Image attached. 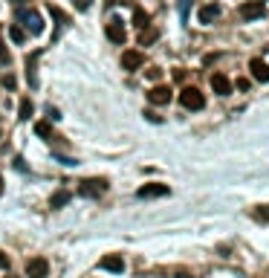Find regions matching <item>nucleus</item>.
Instances as JSON below:
<instances>
[{
  "mask_svg": "<svg viewBox=\"0 0 269 278\" xmlns=\"http://www.w3.org/2000/svg\"><path fill=\"white\" fill-rule=\"evenodd\" d=\"M107 191V180L104 177H90V180H81V185H78V194L81 197H101Z\"/></svg>",
  "mask_w": 269,
  "mask_h": 278,
  "instance_id": "nucleus-1",
  "label": "nucleus"
},
{
  "mask_svg": "<svg viewBox=\"0 0 269 278\" xmlns=\"http://www.w3.org/2000/svg\"><path fill=\"white\" fill-rule=\"evenodd\" d=\"M179 101H182L185 110H203L206 107V96L197 90V87H185V90L179 93Z\"/></svg>",
  "mask_w": 269,
  "mask_h": 278,
  "instance_id": "nucleus-2",
  "label": "nucleus"
},
{
  "mask_svg": "<svg viewBox=\"0 0 269 278\" xmlns=\"http://www.w3.org/2000/svg\"><path fill=\"white\" fill-rule=\"evenodd\" d=\"M18 21H21L32 35H41V32H44V21H41V15H38L35 9H18Z\"/></svg>",
  "mask_w": 269,
  "mask_h": 278,
  "instance_id": "nucleus-3",
  "label": "nucleus"
},
{
  "mask_svg": "<svg viewBox=\"0 0 269 278\" xmlns=\"http://www.w3.org/2000/svg\"><path fill=\"white\" fill-rule=\"evenodd\" d=\"M238 12H240V18H243V21H255V18H264V15H267V9H264V3H261V0H246Z\"/></svg>",
  "mask_w": 269,
  "mask_h": 278,
  "instance_id": "nucleus-4",
  "label": "nucleus"
},
{
  "mask_svg": "<svg viewBox=\"0 0 269 278\" xmlns=\"http://www.w3.org/2000/svg\"><path fill=\"white\" fill-rule=\"evenodd\" d=\"M165 194H171V188L165 183H148L142 185L139 191H136V197H142V200H153V197H165Z\"/></svg>",
  "mask_w": 269,
  "mask_h": 278,
  "instance_id": "nucleus-5",
  "label": "nucleus"
},
{
  "mask_svg": "<svg viewBox=\"0 0 269 278\" xmlns=\"http://www.w3.org/2000/svg\"><path fill=\"white\" fill-rule=\"evenodd\" d=\"M26 276L29 278H47L49 276V261H47V258H29V261H26Z\"/></svg>",
  "mask_w": 269,
  "mask_h": 278,
  "instance_id": "nucleus-6",
  "label": "nucleus"
},
{
  "mask_svg": "<svg viewBox=\"0 0 269 278\" xmlns=\"http://www.w3.org/2000/svg\"><path fill=\"white\" fill-rule=\"evenodd\" d=\"M44 55V50H35L32 55H26V81H29V87H38V58Z\"/></svg>",
  "mask_w": 269,
  "mask_h": 278,
  "instance_id": "nucleus-7",
  "label": "nucleus"
},
{
  "mask_svg": "<svg viewBox=\"0 0 269 278\" xmlns=\"http://www.w3.org/2000/svg\"><path fill=\"white\" fill-rule=\"evenodd\" d=\"M145 64V55L139 52V50H127V52H122V70H139Z\"/></svg>",
  "mask_w": 269,
  "mask_h": 278,
  "instance_id": "nucleus-8",
  "label": "nucleus"
},
{
  "mask_svg": "<svg viewBox=\"0 0 269 278\" xmlns=\"http://www.w3.org/2000/svg\"><path fill=\"white\" fill-rule=\"evenodd\" d=\"M249 70H252V78H255V81H261V84L269 81V64H264L261 58H252V61H249Z\"/></svg>",
  "mask_w": 269,
  "mask_h": 278,
  "instance_id": "nucleus-9",
  "label": "nucleus"
},
{
  "mask_svg": "<svg viewBox=\"0 0 269 278\" xmlns=\"http://www.w3.org/2000/svg\"><path fill=\"white\" fill-rule=\"evenodd\" d=\"M98 267L107 270V273H124V258H122V255H104V258L98 261Z\"/></svg>",
  "mask_w": 269,
  "mask_h": 278,
  "instance_id": "nucleus-10",
  "label": "nucleus"
},
{
  "mask_svg": "<svg viewBox=\"0 0 269 278\" xmlns=\"http://www.w3.org/2000/svg\"><path fill=\"white\" fill-rule=\"evenodd\" d=\"M148 101L150 104H168V101H171V90H168L165 84H156V87H150Z\"/></svg>",
  "mask_w": 269,
  "mask_h": 278,
  "instance_id": "nucleus-11",
  "label": "nucleus"
},
{
  "mask_svg": "<svg viewBox=\"0 0 269 278\" xmlns=\"http://www.w3.org/2000/svg\"><path fill=\"white\" fill-rule=\"evenodd\" d=\"M211 90L217 93V96H229V93H232V81H229L226 76L214 73V76H211Z\"/></svg>",
  "mask_w": 269,
  "mask_h": 278,
  "instance_id": "nucleus-12",
  "label": "nucleus"
},
{
  "mask_svg": "<svg viewBox=\"0 0 269 278\" xmlns=\"http://www.w3.org/2000/svg\"><path fill=\"white\" fill-rule=\"evenodd\" d=\"M104 32H107V38H110L113 44H124V38H127V35H124V26H122V21H116V18L107 24V29Z\"/></svg>",
  "mask_w": 269,
  "mask_h": 278,
  "instance_id": "nucleus-13",
  "label": "nucleus"
},
{
  "mask_svg": "<svg viewBox=\"0 0 269 278\" xmlns=\"http://www.w3.org/2000/svg\"><path fill=\"white\" fill-rule=\"evenodd\" d=\"M217 18H220V6L209 3V6L200 9V24H211V21H217Z\"/></svg>",
  "mask_w": 269,
  "mask_h": 278,
  "instance_id": "nucleus-14",
  "label": "nucleus"
},
{
  "mask_svg": "<svg viewBox=\"0 0 269 278\" xmlns=\"http://www.w3.org/2000/svg\"><path fill=\"white\" fill-rule=\"evenodd\" d=\"M70 197H73V194H70L67 188L55 191V194H52V200H49V209H61V206H67V203H70Z\"/></svg>",
  "mask_w": 269,
  "mask_h": 278,
  "instance_id": "nucleus-15",
  "label": "nucleus"
},
{
  "mask_svg": "<svg viewBox=\"0 0 269 278\" xmlns=\"http://www.w3.org/2000/svg\"><path fill=\"white\" fill-rule=\"evenodd\" d=\"M133 24H136L139 29L145 32V29L150 26V15L145 12V9H136V12H133Z\"/></svg>",
  "mask_w": 269,
  "mask_h": 278,
  "instance_id": "nucleus-16",
  "label": "nucleus"
},
{
  "mask_svg": "<svg viewBox=\"0 0 269 278\" xmlns=\"http://www.w3.org/2000/svg\"><path fill=\"white\" fill-rule=\"evenodd\" d=\"M32 110H35V107H32L29 99H21V104H18V119H24V122H26V119L32 116Z\"/></svg>",
  "mask_w": 269,
  "mask_h": 278,
  "instance_id": "nucleus-17",
  "label": "nucleus"
},
{
  "mask_svg": "<svg viewBox=\"0 0 269 278\" xmlns=\"http://www.w3.org/2000/svg\"><path fill=\"white\" fill-rule=\"evenodd\" d=\"M35 133H38V136H44V139H49V142L55 139V136H52V127H49V122H38V125H35Z\"/></svg>",
  "mask_w": 269,
  "mask_h": 278,
  "instance_id": "nucleus-18",
  "label": "nucleus"
},
{
  "mask_svg": "<svg viewBox=\"0 0 269 278\" xmlns=\"http://www.w3.org/2000/svg\"><path fill=\"white\" fill-rule=\"evenodd\" d=\"M9 38H12L15 44H24V41H26V32L21 29V26H9Z\"/></svg>",
  "mask_w": 269,
  "mask_h": 278,
  "instance_id": "nucleus-19",
  "label": "nucleus"
},
{
  "mask_svg": "<svg viewBox=\"0 0 269 278\" xmlns=\"http://www.w3.org/2000/svg\"><path fill=\"white\" fill-rule=\"evenodd\" d=\"M156 38H159V32H156V29H148V32H142V35H139V44H142V47H148V44H153Z\"/></svg>",
  "mask_w": 269,
  "mask_h": 278,
  "instance_id": "nucleus-20",
  "label": "nucleus"
},
{
  "mask_svg": "<svg viewBox=\"0 0 269 278\" xmlns=\"http://www.w3.org/2000/svg\"><path fill=\"white\" fill-rule=\"evenodd\" d=\"M49 15H52V18H55V21H58L61 26H67V15H64V12H61L58 6H52V3H49Z\"/></svg>",
  "mask_w": 269,
  "mask_h": 278,
  "instance_id": "nucleus-21",
  "label": "nucleus"
},
{
  "mask_svg": "<svg viewBox=\"0 0 269 278\" xmlns=\"http://www.w3.org/2000/svg\"><path fill=\"white\" fill-rule=\"evenodd\" d=\"M252 217H258V220H264V223H269V206H258V209L252 212Z\"/></svg>",
  "mask_w": 269,
  "mask_h": 278,
  "instance_id": "nucleus-22",
  "label": "nucleus"
},
{
  "mask_svg": "<svg viewBox=\"0 0 269 278\" xmlns=\"http://www.w3.org/2000/svg\"><path fill=\"white\" fill-rule=\"evenodd\" d=\"M0 84H3L6 90H15V84H18V81H15V76H3V78H0Z\"/></svg>",
  "mask_w": 269,
  "mask_h": 278,
  "instance_id": "nucleus-23",
  "label": "nucleus"
},
{
  "mask_svg": "<svg viewBox=\"0 0 269 278\" xmlns=\"http://www.w3.org/2000/svg\"><path fill=\"white\" fill-rule=\"evenodd\" d=\"M148 78H150V81H159V78H162V70H159V67H150V70H148Z\"/></svg>",
  "mask_w": 269,
  "mask_h": 278,
  "instance_id": "nucleus-24",
  "label": "nucleus"
},
{
  "mask_svg": "<svg viewBox=\"0 0 269 278\" xmlns=\"http://www.w3.org/2000/svg\"><path fill=\"white\" fill-rule=\"evenodd\" d=\"M90 3H93V0H73V6H75L78 12H87V9H90Z\"/></svg>",
  "mask_w": 269,
  "mask_h": 278,
  "instance_id": "nucleus-25",
  "label": "nucleus"
},
{
  "mask_svg": "<svg viewBox=\"0 0 269 278\" xmlns=\"http://www.w3.org/2000/svg\"><path fill=\"white\" fill-rule=\"evenodd\" d=\"M188 6H191V0H179V15H182V21L188 18Z\"/></svg>",
  "mask_w": 269,
  "mask_h": 278,
  "instance_id": "nucleus-26",
  "label": "nucleus"
},
{
  "mask_svg": "<svg viewBox=\"0 0 269 278\" xmlns=\"http://www.w3.org/2000/svg\"><path fill=\"white\" fill-rule=\"evenodd\" d=\"M0 64H9V52H6V44H3V38H0Z\"/></svg>",
  "mask_w": 269,
  "mask_h": 278,
  "instance_id": "nucleus-27",
  "label": "nucleus"
},
{
  "mask_svg": "<svg viewBox=\"0 0 269 278\" xmlns=\"http://www.w3.org/2000/svg\"><path fill=\"white\" fill-rule=\"evenodd\" d=\"M47 116H49V119H52V122H58V119H61V113H58V110H55V107H52V104H49V107H47Z\"/></svg>",
  "mask_w": 269,
  "mask_h": 278,
  "instance_id": "nucleus-28",
  "label": "nucleus"
},
{
  "mask_svg": "<svg viewBox=\"0 0 269 278\" xmlns=\"http://www.w3.org/2000/svg\"><path fill=\"white\" fill-rule=\"evenodd\" d=\"M0 270H9V255L0 252Z\"/></svg>",
  "mask_w": 269,
  "mask_h": 278,
  "instance_id": "nucleus-29",
  "label": "nucleus"
},
{
  "mask_svg": "<svg viewBox=\"0 0 269 278\" xmlns=\"http://www.w3.org/2000/svg\"><path fill=\"white\" fill-rule=\"evenodd\" d=\"M12 3H15V6H21V9H24V6H26V3H29V0H12Z\"/></svg>",
  "mask_w": 269,
  "mask_h": 278,
  "instance_id": "nucleus-30",
  "label": "nucleus"
},
{
  "mask_svg": "<svg viewBox=\"0 0 269 278\" xmlns=\"http://www.w3.org/2000/svg\"><path fill=\"white\" fill-rule=\"evenodd\" d=\"M177 276H179V278H191V276H188V273H177Z\"/></svg>",
  "mask_w": 269,
  "mask_h": 278,
  "instance_id": "nucleus-31",
  "label": "nucleus"
},
{
  "mask_svg": "<svg viewBox=\"0 0 269 278\" xmlns=\"http://www.w3.org/2000/svg\"><path fill=\"white\" fill-rule=\"evenodd\" d=\"M0 194H3V177H0Z\"/></svg>",
  "mask_w": 269,
  "mask_h": 278,
  "instance_id": "nucleus-32",
  "label": "nucleus"
},
{
  "mask_svg": "<svg viewBox=\"0 0 269 278\" xmlns=\"http://www.w3.org/2000/svg\"><path fill=\"white\" fill-rule=\"evenodd\" d=\"M6 278H18V276H6Z\"/></svg>",
  "mask_w": 269,
  "mask_h": 278,
  "instance_id": "nucleus-33",
  "label": "nucleus"
},
{
  "mask_svg": "<svg viewBox=\"0 0 269 278\" xmlns=\"http://www.w3.org/2000/svg\"><path fill=\"white\" fill-rule=\"evenodd\" d=\"M261 3H264V0H261Z\"/></svg>",
  "mask_w": 269,
  "mask_h": 278,
  "instance_id": "nucleus-34",
  "label": "nucleus"
}]
</instances>
